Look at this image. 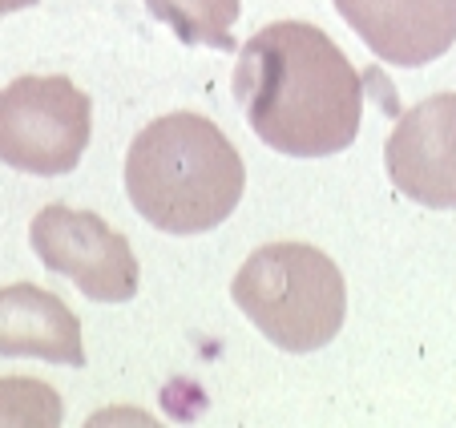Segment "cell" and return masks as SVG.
Returning <instances> with one entry per match:
<instances>
[{"label":"cell","mask_w":456,"mask_h":428,"mask_svg":"<svg viewBox=\"0 0 456 428\" xmlns=\"http://www.w3.org/2000/svg\"><path fill=\"white\" fill-rule=\"evenodd\" d=\"M37 0H0V17H4V12H17V9H33Z\"/></svg>","instance_id":"8fae6325"},{"label":"cell","mask_w":456,"mask_h":428,"mask_svg":"<svg viewBox=\"0 0 456 428\" xmlns=\"http://www.w3.org/2000/svg\"><path fill=\"white\" fill-rule=\"evenodd\" d=\"M336 9L387 65H428L456 41V0H336Z\"/></svg>","instance_id":"52a82bcc"},{"label":"cell","mask_w":456,"mask_h":428,"mask_svg":"<svg viewBox=\"0 0 456 428\" xmlns=\"http://www.w3.org/2000/svg\"><path fill=\"white\" fill-rule=\"evenodd\" d=\"M0 356H37L49 364L81 368L86 343L81 324L65 300L37 283L0 287Z\"/></svg>","instance_id":"ba28073f"},{"label":"cell","mask_w":456,"mask_h":428,"mask_svg":"<svg viewBox=\"0 0 456 428\" xmlns=\"http://www.w3.org/2000/svg\"><path fill=\"white\" fill-rule=\"evenodd\" d=\"M33 251L49 271L73 279L86 300L126 303L138 295L142 267L121 231H113L102 214L73 210V206H45L28 226Z\"/></svg>","instance_id":"5b68a950"},{"label":"cell","mask_w":456,"mask_h":428,"mask_svg":"<svg viewBox=\"0 0 456 428\" xmlns=\"http://www.w3.org/2000/svg\"><path fill=\"white\" fill-rule=\"evenodd\" d=\"M231 300L283 351H319L339 335L347 287L339 267L307 243H267L239 267Z\"/></svg>","instance_id":"3957f363"},{"label":"cell","mask_w":456,"mask_h":428,"mask_svg":"<svg viewBox=\"0 0 456 428\" xmlns=\"http://www.w3.org/2000/svg\"><path fill=\"white\" fill-rule=\"evenodd\" d=\"M392 186L432 210H456V94L424 97L400 113L384 146Z\"/></svg>","instance_id":"8992f818"},{"label":"cell","mask_w":456,"mask_h":428,"mask_svg":"<svg viewBox=\"0 0 456 428\" xmlns=\"http://www.w3.org/2000/svg\"><path fill=\"white\" fill-rule=\"evenodd\" d=\"M162 25L178 33L182 45H210L223 53H239L231 25L239 21V0H146Z\"/></svg>","instance_id":"9c48e42d"},{"label":"cell","mask_w":456,"mask_h":428,"mask_svg":"<svg viewBox=\"0 0 456 428\" xmlns=\"http://www.w3.org/2000/svg\"><path fill=\"white\" fill-rule=\"evenodd\" d=\"M94 129L89 97L61 73H28L0 89V162L25 174L77 170Z\"/></svg>","instance_id":"277c9868"},{"label":"cell","mask_w":456,"mask_h":428,"mask_svg":"<svg viewBox=\"0 0 456 428\" xmlns=\"http://www.w3.org/2000/svg\"><path fill=\"white\" fill-rule=\"evenodd\" d=\"M247 170L231 137L202 113L150 121L126 154V194L150 226L202 235L226 223L242 202Z\"/></svg>","instance_id":"7a4b0ae2"},{"label":"cell","mask_w":456,"mask_h":428,"mask_svg":"<svg viewBox=\"0 0 456 428\" xmlns=\"http://www.w3.org/2000/svg\"><path fill=\"white\" fill-rule=\"evenodd\" d=\"M234 97L250 129L279 154L331 158L360 134V69L307 21H275L242 45Z\"/></svg>","instance_id":"6da1fadb"},{"label":"cell","mask_w":456,"mask_h":428,"mask_svg":"<svg viewBox=\"0 0 456 428\" xmlns=\"http://www.w3.org/2000/svg\"><path fill=\"white\" fill-rule=\"evenodd\" d=\"M61 396L41 380H0V424H61Z\"/></svg>","instance_id":"30bf717a"}]
</instances>
